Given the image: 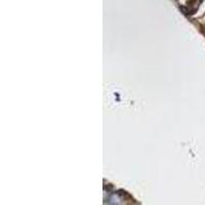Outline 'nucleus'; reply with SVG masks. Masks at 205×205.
Listing matches in <instances>:
<instances>
[]
</instances>
